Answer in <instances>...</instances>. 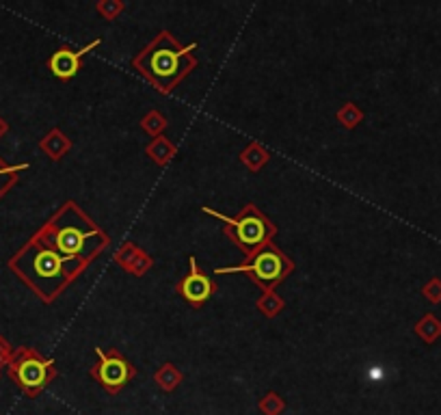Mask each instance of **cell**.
<instances>
[{
  "mask_svg": "<svg viewBox=\"0 0 441 415\" xmlns=\"http://www.w3.org/2000/svg\"><path fill=\"white\" fill-rule=\"evenodd\" d=\"M35 238H39L65 260L74 262L82 273L111 244L106 232L96 225L89 215L82 212L76 201H65Z\"/></svg>",
  "mask_w": 441,
  "mask_h": 415,
  "instance_id": "6da1fadb",
  "label": "cell"
},
{
  "mask_svg": "<svg viewBox=\"0 0 441 415\" xmlns=\"http://www.w3.org/2000/svg\"><path fill=\"white\" fill-rule=\"evenodd\" d=\"M11 268L46 303H52L72 281L82 275V271L74 262L52 251L39 238H33L11 260Z\"/></svg>",
  "mask_w": 441,
  "mask_h": 415,
  "instance_id": "7a4b0ae2",
  "label": "cell"
},
{
  "mask_svg": "<svg viewBox=\"0 0 441 415\" xmlns=\"http://www.w3.org/2000/svg\"><path fill=\"white\" fill-rule=\"evenodd\" d=\"M195 48L197 44L182 46L169 30H162L135 57L132 67L160 93H171L197 67V59L193 57Z\"/></svg>",
  "mask_w": 441,
  "mask_h": 415,
  "instance_id": "3957f363",
  "label": "cell"
},
{
  "mask_svg": "<svg viewBox=\"0 0 441 415\" xmlns=\"http://www.w3.org/2000/svg\"><path fill=\"white\" fill-rule=\"evenodd\" d=\"M201 212L223 223V234L240 249L247 260L253 258L259 249H264L269 242H273L277 234V225L264 215L255 203H247L238 217L220 215L212 210L210 205H201Z\"/></svg>",
  "mask_w": 441,
  "mask_h": 415,
  "instance_id": "277c9868",
  "label": "cell"
},
{
  "mask_svg": "<svg viewBox=\"0 0 441 415\" xmlns=\"http://www.w3.org/2000/svg\"><path fill=\"white\" fill-rule=\"evenodd\" d=\"M292 271H294V262L281 251L277 244L269 242L247 262H242L238 266H225V268L218 266V268H214V275L245 273L253 283H257L264 292H267V290H275L286 277H290Z\"/></svg>",
  "mask_w": 441,
  "mask_h": 415,
  "instance_id": "5b68a950",
  "label": "cell"
},
{
  "mask_svg": "<svg viewBox=\"0 0 441 415\" xmlns=\"http://www.w3.org/2000/svg\"><path fill=\"white\" fill-rule=\"evenodd\" d=\"M11 379L33 398L57 379L55 361L43 359L35 351H20L11 363Z\"/></svg>",
  "mask_w": 441,
  "mask_h": 415,
  "instance_id": "8992f818",
  "label": "cell"
},
{
  "mask_svg": "<svg viewBox=\"0 0 441 415\" xmlns=\"http://www.w3.org/2000/svg\"><path fill=\"white\" fill-rule=\"evenodd\" d=\"M96 355H98V363L91 365L89 375L108 394H119L132 379L137 377L135 363H130L117 348L104 351V348L96 346Z\"/></svg>",
  "mask_w": 441,
  "mask_h": 415,
  "instance_id": "52a82bcc",
  "label": "cell"
},
{
  "mask_svg": "<svg viewBox=\"0 0 441 415\" xmlns=\"http://www.w3.org/2000/svg\"><path fill=\"white\" fill-rule=\"evenodd\" d=\"M175 290H178V295L193 307H203L210 297L214 295L216 290V283L212 281V277H208L199 264H197V258L191 256L189 258V273L182 277V281L175 285Z\"/></svg>",
  "mask_w": 441,
  "mask_h": 415,
  "instance_id": "ba28073f",
  "label": "cell"
},
{
  "mask_svg": "<svg viewBox=\"0 0 441 415\" xmlns=\"http://www.w3.org/2000/svg\"><path fill=\"white\" fill-rule=\"evenodd\" d=\"M100 44H102V39H94L91 44H86V46L80 48V50H69V48L57 50V52L50 57V61H48L52 74H55L57 78H61V80L74 78V76L78 74V69H80V61L84 59V55H89L91 50H96Z\"/></svg>",
  "mask_w": 441,
  "mask_h": 415,
  "instance_id": "9c48e42d",
  "label": "cell"
},
{
  "mask_svg": "<svg viewBox=\"0 0 441 415\" xmlns=\"http://www.w3.org/2000/svg\"><path fill=\"white\" fill-rule=\"evenodd\" d=\"M147 156L156 162V164H160V167H164V164L175 156V145L167 139V137H156L150 145H147Z\"/></svg>",
  "mask_w": 441,
  "mask_h": 415,
  "instance_id": "30bf717a",
  "label": "cell"
},
{
  "mask_svg": "<svg viewBox=\"0 0 441 415\" xmlns=\"http://www.w3.org/2000/svg\"><path fill=\"white\" fill-rule=\"evenodd\" d=\"M154 381L158 383L160 390L164 392H173L175 387H178L182 383V372L175 368L173 363H162L158 370H156V375H154Z\"/></svg>",
  "mask_w": 441,
  "mask_h": 415,
  "instance_id": "8fae6325",
  "label": "cell"
},
{
  "mask_svg": "<svg viewBox=\"0 0 441 415\" xmlns=\"http://www.w3.org/2000/svg\"><path fill=\"white\" fill-rule=\"evenodd\" d=\"M240 160H242V164L247 169H251V171H259L264 164L269 162V152L264 149L259 143H249L245 149H242V154H240Z\"/></svg>",
  "mask_w": 441,
  "mask_h": 415,
  "instance_id": "7c38bea8",
  "label": "cell"
},
{
  "mask_svg": "<svg viewBox=\"0 0 441 415\" xmlns=\"http://www.w3.org/2000/svg\"><path fill=\"white\" fill-rule=\"evenodd\" d=\"M415 334H418L426 344L437 342V338L441 336V320H439L435 314L422 316V318L415 322Z\"/></svg>",
  "mask_w": 441,
  "mask_h": 415,
  "instance_id": "4fadbf2b",
  "label": "cell"
},
{
  "mask_svg": "<svg viewBox=\"0 0 441 415\" xmlns=\"http://www.w3.org/2000/svg\"><path fill=\"white\" fill-rule=\"evenodd\" d=\"M41 147L50 154V158L59 160L61 156H65V154L69 152L72 143H69V139H67L61 130H52L46 139L41 141Z\"/></svg>",
  "mask_w": 441,
  "mask_h": 415,
  "instance_id": "5bb4252c",
  "label": "cell"
},
{
  "mask_svg": "<svg viewBox=\"0 0 441 415\" xmlns=\"http://www.w3.org/2000/svg\"><path fill=\"white\" fill-rule=\"evenodd\" d=\"M257 309L267 316V318H275L281 309H284V299L275 292V290H267V292H264L259 299H257Z\"/></svg>",
  "mask_w": 441,
  "mask_h": 415,
  "instance_id": "9a60e30c",
  "label": "cell"
},
{
  "mask_svg": "<svg viewBox=\"0 0 441 415\" xmlns=\"http://www.w3.org/2000/svg\"><path fill=\"white\" fill-rule=\"evenodd\" d=\"M141 251H143V249H139L135 242H123L121 249L115 254V262L128 273V271L132 268V264L137 262V258L141 256Z\"/></svg>",
  "mask_w": 441,
  "mask_h": 415,
  "instance_id": "2e32d148",
  "label": "cell"
},
{
  "mask_svg": "<svg viewBox=\"0 0 441 415\" xmlns=\"http://www.w3.org/2000/svg\"><path fill=\"white\" fill-rule=\"evenodd\" d=\"M362 119H364V113H362L355 104H352V102L344 104V106L337 110V121L342 123L344 128H348V130H352L355 126H359Z\"/></svg>",
  "mask_w": 441,
  "mask_h": 415,
  "instance_id": "e0dca14e",
  "label": "cell"
},
{
  "mask_svg": "<svg viewBox=\"0 0 441 415\" xmlns=\"http://www.w3.org/2000/svg\"><path fill=\"white\" fill-rule=\"evenodd\" d=\"M141 126H143V130H145L150 137H160V132L167 128V119H164L158 110H152V113H147V115L143 117Z\"/></svg>",
  "mask_w": 441,
  "mask_h": 415,
  "instance_id": "ac0fdd59",
  "label": "cell"
},
{
  "mask_svg": "<svg viewBox=\"0 0 441 415\" xmlns=\"http://www.w3.org/2000/svg\"><path fill=\"white\" fill-rule=\"evenodd\" d=\"M284 409H286V402H284V398H281L279 394H275V392H269L267 396H264V398L259 400V411H262L264 415H281Z\"/></svg>",
  "mask_w": 441,
  "mask_h": 415,
  "instance_id": "d6986e66",
  "label": "cell"
},
{
  "mask_svg": "<svg viewBox=\"0 0 441 415\" xmlns=\"http://www.w3.org/2000/svg\"><path fill=\"white\" fill-rule=\"evenodd\" d=\"M96 9L104 20H115L123 11V3L121 0H102V3L96 5Z\"/></svg>",
  "mask_w": 441,
  "mask_h": 415,
  "instance_id": "ffe728a7",
  "label": "cell"
},
{
  "mask_svg": "<svg viewBox=\"0 0 441 415\" xmlns=\"http://www.w3.org/2000/svg\"><path fill=\"white\" fill-rule=\"evenodd\" d=\"M422 295H424L426 301L432 303V305L441 303V277H432V279L422 288Z\"/></svg>",
  "mask_w": 441,
  "mask_h": 415,
  "instance_id": "44dd1931",
  "label": "cell"
},
{
  "mask_svg": "<svg viewBox=\"0 0 441 415\" xmlns=\"http://www.w3.org/2000/svg\"><path fill=\"white\" fill-rule=\"evenodd\" d=\"M152 266H154V260H152L145 251H141V256L137 258V262L132 264V268H130L128 273H130V275H135V277H143Z\"/></svg>",
  "mask_w": 441,
  "mask_h": 415,
  "instance_id": "7402d4cb",
  "label": "cell"
},
{
  "mask_svg": "<svg viewBox=\"0 0 441 415\" xmlns=\"http://www.w3.org/2000/svg\"><path fill=\"white\" fill-rule=\"evenodd\" d=\"M20 169H24V164H22V167H5V164L3 162H0V195H3L5 193V188L16 180V174L20 171Z\"/></svg>",
  "mask_w": 441,
  "mask_h": 415,
  "instance_id": "603a6c76",
  "label": "cell"
}]
</instances>
